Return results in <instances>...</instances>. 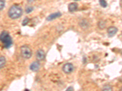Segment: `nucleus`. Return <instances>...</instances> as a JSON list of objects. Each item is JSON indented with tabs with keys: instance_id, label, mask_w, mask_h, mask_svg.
Instances as JSON below:
<instances>
[{
	"instance_id": "18",
	"label": "nucleus",
	"mask_w": 122,
	"mask_h": 91,
	"mask_svg": "<svg viewBox=\"0 0 122 91\" xmlns=\"http://www.w3.org/2000/svg\"><path fill=\"white\" fill-rule=\"evenodd\" d=\"M66 91H74V88H73V87H72V86H70V87H68V88L66 89Z\"/></svg>"
},
{
	"instance_id": "17",
	"label": "nucleus",
	"mask_w": 122,
	"mask_h": 91,
	"mask_svg": "<svg viewBox=\"0 0 122 91\" xmlns=\"http://www.w3.org/2000/svg\"><path fill=\"white\" fill-rule=\"evenodd\" d=\"M29 22V18H28V17H25V18L23 19V21L22 22V26H26Z\"/></svg>"
},
{
	"instance_id": "14",
	"label": "nucleus",
	"mask_w": 122,
	"mask_h": 91,
	"mask_svg": "<svg viewBox=\"0 0 122 91\" xmlns=\"http://www.w3.org/2000/svg\"><path fill=\"white\" fill-rule=\"evenodd\" d=\"M103 91H112V87H111L110 85H105L103 87Z\"/></svg>"
},
{
	"instance_id": "5",
	"label": "nucleus",
	"mask_w": 122,
	"mask_h": 91,
	"mask_svg": "<svg viewBox=\"0 0 122 91\" xmlns=\"http://www.w3.org/2000/svg\"><path fill=\"white\" fill-rule=\"evenodd\" d=\"M118 29L115 26H111L107 29V35L109 38H112L118 32Z\"/></svg>"
},
{
	"instance_id": "4",
	"label": "nucleus",
	"mask_w": 122,
	"mask_h": 91,
	"mask_svg": "<svg viewBox=\"0 0 122 91\" xmlns=\"http://www.w3.org/2000/svg\"><path fill=\"white\" fill-rule=\"evenodd\" d=\"M74 66L73 64L67 63L64 64L62 66V71L66 74H70V73H72L74 70Z\"/></svg>"
},
{
	"instance_id": "3",
	"label": "nucleus",
	"mask_w": 122,
	"mask_h": 91,
	"mask_svg": "<svg viewBox=\"0 0 122 91\" xmlns=\"http://www.w3.org/2000/svg\"><path fill=\"white\" fill-rule=\"evenodd\" d=\"M21 57L26 59H28L32 57V52L30 47L26 45H23L20 47Z\"/></svg>"
},
{
	"instance_id": "16",
	"label": "nucleus",
	"mask_w": 122,
	"mask_h": 91,
	"mask_svg": "<svg viewBox=\"0 0 122 91\" xmlns=\"http://www.w3.org/2000/svg\"><path fill=\"white\" fill-rule=\"evenodd\" d=\"M5 7V0H0V11L4 9Z\"/></svg>"
},
{
	"instance_id": "19",
	"label": "nucleus",
	"mask_w": 122,
	"mask_h": 91,
	"mask_svg": "<svg viewBox=\"0 0 122 91\" xmlns=\"http://www.w3.org/2000/svg\"><path fill=\"white\" fill-rule=\"evenodd\" d=\"M28 1V3H32V2H33L34 0H27Z\"/></svg>"
},
{
	"instance_id": "8",
	"label": "nucleus",
	"mask_w": 122,
	"mask_h": 91,
	"mask_svg": "<svg viewBox=\"0 0 122 91\" xmlns=\"http://www.w3.org/2000/svg\"><path fill=\"white\" fill-rule=\"evenodd\" d=\"M36 57L37 61H41L44 60L45 58V52L43 49H39L37 51Z\"/></svg>"
},
{
	"instance_id": "7",
	"label": "nucleus",
	"mask_w": 122,
	"mask_h": 91,
	"mask_svg": "<svg viewBox=\"0 0 122 91\" xmlns=\"http://www.w3.org/2000/svg\"><path fill=\"white\" fill-rule=\"evenodd\" d=\"M62 16V14L60 12H54L52 14H50L49 16H48L46 18V20L48 21H51L54 20V19H57Z\"/></svg>"
},
{
	"instance_id": "9",
	"label": "nucleus",
	"mask_w": 122,
	"mask_h": 91,
	"mask_svg": "<svg viewBox=\"0 0 122 91\" xmlns=\"http://www.w3.org/2000/svg\"><path fill=\"white\" fill-rule=\"evenodd\" d=\"M78 5L75 3H70L68 6V11L71 13H73L74 12L76 11V10H78Z\"/></svg>"
},
{
	"instance_id": "10",
	"label": "nucleus",
	"mask_w": 122,
	"mask_h": 91,
	"mask_svg": "<svg viewBox=\"0 0 122 91\" xmlns=\"http://www.w3.org/2000/svg\"><path fill=\"white\" fill-rule=\"evenodd\" d=\"M79 26L82 29H87L89 27V23L86 19H82V21H81L79 23Z\"/></svg>"
},
{
	"instance_id": "20",
	"label": "nucleus",
	"mask_w": 122,
	"mask_h": 91,
	"mask_svg": "<svg viewBox=\"0 0 122 91\" xmlns=\"http://www.w3.org/2000/svg\"><path fill=\"white\" fill-rule=\"evenodd\" d=\"M75 1H80V0H75Z\"/></svg>"
},
{
	"instance_id": "2",
	"label": "nucleus",
	"mask_w": 122,
	"mask_h": 91,
	"mask_svg": "<svg viewBox=\"0 0 122 91\" xmlns=\"http://www.w3.org/2000/svg\"><path fill=\"white\" fill-rule=\"evenodd\" d=\"M0 41L3 44L5 49H9L13 44V41L9 33L7 31H3L0 34Z\"/></svg>"
},
{
	"instance_id": "11",
	"label": "nucleus",
	"mask_w": 122,
	"mask_h": 91,
	"mask_svg": "<svg viewBox=\"0 0 122 91\" xmlns=\"http://www.w3.org/2000/svg\"><path fill=\"white\" fill-rule=\"evenodd\" d=\"M6 64V59L4 56L0 57V69L4 68Z\"/></svg>"
},
{
	"instance_id": "12",
	"label": "nucleus",
	"mask_w": 122,
	"mask_h": 91,
	"mask_svg": "<svg viewBox=\"0 0 122 91\" xmlns=\"http://www.w3.org/2000/svg\"><path fill=\"white\" fill-rule=\"evenodd\" d=\"M98 26L99 29H104L106 27V22L103 20H101L98 23Z\"/></svg>"
},
{
	"instance_id": "15",
	"label": "nucleus",
	"mask_w": 122,
	"mask_h": 91,
	"mask_svg": "<svg viewBox=\"0 0 122 91\" xmlns=\"http://www.w3.org/2000/svg\"><path fill=\"white\" fill-rule=\"evenodd\" d=\"M33 10H34L33 7H32V6H28V7L26 8L25 11H26V14H30L31 12L33 11Z\"/></svg>"
},
{
	"instance_id": "13",
	"label": "nucleus",
	"mask_w": 122,
	"mask_h": 91,
	"mask_svg": "<svg viewBox=\"0 0 122 91\" xmlns=\"http://www.w3.org/2000/svg\"><path fill=\"white\" fill-rule=\"evenodd\" d=\"M99 3L103 8H106L107 6V3L106 0H99Z\"/></svg>"
},
{
	"instance_id": "6",
	"label": "nucleus",
	"mask_w": 122,
	"mask_h": 91,
	"mask_svg": "<svg viewBox=\"0 0 122 91\" xmlns=\"http://www.w3.org/2000/svg\"><path fill=\"white\" fill-rule=\"evenodd\" d=\"M40 68V64L39 63V62L37 61H33L29 66V69H30V70H32V72H38Z\"/></svg>"
},
{
	"instance_id": "1",
	"label": "nucleus",
	"mask_w": 122,
	"mask_h": 91,
	"mask_svg": "<svg viewBox=\"0 0 122 91\" xmlns=\"http://www.w3.org/2000/svg\"><path fill=\"white\" fill-rule=\"evenodd\" d=\"M23 14V10L19 5L14 4L10 7L8 11V16L10 19H17L20 18Z\"/></svg>"
}]
</instances>
